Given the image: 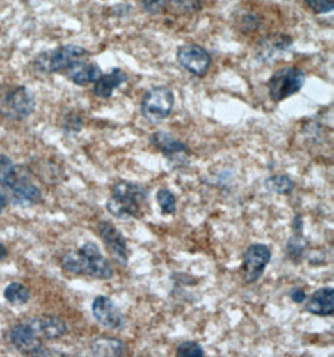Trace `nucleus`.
I'll list each match as a JSON object with an SVG mask.
<instances>
[{
	"instance_id": "obj_26",
	"label": "nucleus",
	"mask_w": 334,
	"mask_h": 357,
	"mask_svg": "<svg viewBox=\"0 0 334 357\" xmlns=\"http://www.w3.org/2000/svg\"><path fill=\"white\" fill-rule=\"evenodd\" d=\"M304 1L316 14H326L333 10L334 0H304Z\"/></svg>"
},
{
	"instance_id": "obj_27",
	"label": "nucleus",
	"mask_w": 334,
	"mask_h": 357,
	"mask_svg": "<svg viewBox=\"0 0 334 357\" xmlns=\"http://www.w3.org/2000/svg\"><path fill=\"white\" fill-rule=\"evenodd\" d=\"M288 295L291 297L292 301L297 302V303H302L307 298V295L302 289H292Z\"/></svg>"
},
{
	"instance_id": "obj_10",
	"label": "nucleus",
	"mask_w": 334,
	"mask_h": 357,
	"mask_svg": "<svg viewBox=\"0 0 334 357\" xmlns=\"http://www.w3.org/2000/svg\"><path fill=\"white\" fill-rule=\"evenodd\" d=\"M29 321H25L13 327L10 331V342L14 347L25 355H40L43 344Z\"/></svg>"
},
{
	"instance_id": "obj_24",
	"label": "nucleus",
	"mask_w": 334,
	"mask_h": 357,
	"mask_svg": "<svg viewBox=\"0 0 334 357\" xmlns=\"http://www.w3.org/2000/svg\"><path fill=\"white\" fill-rule=\"evenodd\" d=\"M157 202L161 207L163 215H174L177 211V201L173 193L167 188H161L157 192Z\"/></svg>"
},
{
	"instance_id": "obj_25",
	"label": "nucleus",
	"mask_w": 334,
	"mask_h": 357,
	"mask_svg": "<svg viewBox=\"0 0 334 357\" xmlns=\"http://www.w3.org/2000/svg\"><path fill=\"white\" fill-rule=\"evenodd\" d=\"M175 355L178 357H203L205 356V350L202 346L199 345L198 342L186 341L178 346Z\"/></svg>"
},
{
	"instance_id": "obj_20",
	"label": "nucleus",
	"mask_w": 334,
	"mask_h": 357,
	"mask_svg": "<svg viewBox=\"0 0 334 357\" xmlns=\"http://www.w3.org/2000/svg\"><path fill=\"white\" fill-rule=\"evenodd\" d=\"M307 248H308V241L304 238L302 234H293L287 242L285 253L293 262H299L303 259Z\"/></svg>"
},
{
	"instance_id": "obj_7",
	"label": "nucleus",
	"mask_w": 334,
	"mask_h": 357,
	"mask_svg": "<svg viewBox=\"0 0 334 357\" xmlns=\"http://www.w3.org/2000/svg\"><path fill=\"white\" fill-rule=\"evenodd\" d=\"M177 59L182 68L196 77H205L212 64L211 54L198 44L182 45L177 53Z\"/></svg>"
},
{
	"instance_id": "obj_28",
	"label": "nucleus",
	"mask_w": 334,
	"mask_h": 357,
	"mask_svg": "<svg viewBox=\"0 0 334 357\" xmlns=\"http://www.w3.org/2000/svg\"><path fill=\"white\" fill-rule=\"evenodd\" d=\"M303 217L301 215H294L293 222H292V227H293L296 234H302V231H303Z\"/></svg>"
},
{
	"instance_id": "obj_22",
	"label": "nucleus",
	"mask_w": 334,
	"mask_h": 357,
	"mask_svg": "<svg viewBox=\"0 0 334 357\" xmlns=\"http://www.w3.org/2000/svg\"><path fill=\"white\" fill-rule=\"evenodd\" d=\"M4 297L8 302H10L12 305H24L31 297L29 289L25 287L24 284H18V282H13L6 287L4 291Z\"/></svg>"
},
{
	"instance_id": "obj_11",
	"label": "nucleus",
	"mask_w": 334,
	"mask_h": 357,
	"mask_svg": "<svg viewBox=\"0 0 334 357\" xmlns=\"http://www.w3.org/2000/svg\"><path fill=\"white\" fill-rule=\"evenodd\" d=\"M92 312L94 319L100 322L102 326L111 330H120L125 325V319L114 305L109 297L97 296L92 303Z\"/></svg>"
},
{
	"instance_id": "obj_15",
	"label": "nucleus",
	"mask_w": 334,
	"mask_h": 357,
	"mask_svg": "<svg viewBox=\"0 0 334 357\" xmlns=\"http://www.w3.org/2000/svg\"><path fill=\"white\" fill-rule=\"evenodd\" d=\"M150 142L164 157H167L169 160H173L178 155L191 153L189 152L191 149L188 148L186 143L174 138L172 135L166 133V132H158L153 135L150 137Z\"/></svg>"
},
{
	"instance_id": "obj_4",
	"label": "nucleus",
	"mask_w": 334,
	"mask_h": 357,
	"mask_svg": "<svg viewBox=\"0 0 334 357\" xmlns=\"http://www.w3.org/2000/svg\"><path fill=\"white\" fill-rule=\"evenodd\" d=\"M35 111V99L24 86H0V114L23 121Z\"/></svg>"
},
{
	"instance_id": "obj_29",
	"label": "nucleus",
	"mask_w": 334,
	"mask_h": 357,
	"mask_svg": "<svg viewBox=\"0 0 334 357\" xmlns=\"http://www.w3.org/2000/svg\"><path fill=\"white\" fill-rule=\"evenodd\" d=\"M6 256H8V250H6V247L3 243H0V261L6 259Z\"/></svg>"
},
{
	"instance_id": "obj_13",
	"label": "nucleus",
	"mask_w": 334,
	"mask_h": 357,
	"mask_svg": "<svg viewBox=\"0 0 334 357\" xmlns=\"http://www.w3.org/2000/svg\"><path fill=\"white\" fill-rule=\"evenodd\" d=\"M304 310L321 317L332 316L334 312V289L332 287L317 289L305 302Z\"/></svg>"
},
{
	"instance_id": "obj_17",
	"label": "nucleus",
	"mask_w": 334,
	"mask_h": 357,
	"mask_svg": "<svg viewBox=\"0 0 334 357\" xmlns=\"http://www.w3.org/2000/svg\"><path fill=\"white\" fill-rule=\"evenodd\" d=\"M143 9L150 14H159L167 9L193 12L200 8V0H142Z\"/></svg>"
},
{
	"instance_id": "obj_14",
	"label": "nucleus",
	"mask_w": 334,
	"mask_h": 357,
	"mask_svg": "<svg viewBox=\"0 0 334 357\" xmlns=\"http://www.w3.org/2000/svg\"><path fill=\"white\" fill-rule=\"evenodd\" d=\"M65 74L74 84L84 86L90 83H95L103 73L97 63L87 62L86 59H83L72 64L65 70Z\"/></svg>"
},
{
	"instance_id": "obj_18",
	"label": "nucleus",
	"mask_w": 334,
	"mask_h": 357,
	"mask_svg": "<svg viewBox=\"0 0 334 357\" xmlns=\"http://www.w3.org/2000/svg\"><path fill=\"white\" fill-rule=\"evenodd\" d=\"M127 79L128 77L122 69H111V73L102 74L100 79L94 83V94L100 98H109L113 92L124 84Z\"/></svg>"
},
{
	"instance_id": "obj_5",
	"label": "nucleus",
	"mask_w": 334,
	"mask_h": 357,
	"mask_svg": "<svg viewBox=\"0 0 334 357\" xmlns=\"http://www.w3.org/2000/svg\"><path fill=\"white\" fill-rule=\"evenodd\" d=\"M305 84V75L296 67H285L273 73L268 82V92L273 102H282L297 94Z\"/></svg>"
},
{
	"instance_id": "obj_2",
	"label": "nucleus",
	"mask_w": 334,
	"mask_h": 357,
	"mask_svg": "<svg viewBox=\"0 0 334 357\" xmlns=\"http://www.w3.org/2000/svg\"><path fill=\"white\" fill-rule=\"evenodd\" d=\"M62 267L72 273L87 275L98 280H109L113 276L109 261L93 242H87L74 252L67 253L63 257Z\"/></svg>"
},
{
	"instance_id": "obj_23",
	"label": "nucleus",
	"mask_w": 334,
	"mask_h": 357,
	"mask_svg": "<svg viewBox=\"0 0 334 357\" xmlns=\"http://www.w3.org/2000/svg\"><path fill=\"white\" fill-rule=\"evenodd\" d=\"M18 179V173L13 160L4 154H0V185L10 187Z\"/></svg>"
},
{
	"instance_id": "obj_8",
	"label": "nucleus",
	"mask_w": 334,
	"mask_h": 357,
	"mask_svg": "<svg viewBox=\"0 0 334 357\" xmlns=\"http://www.w3.org/2000/svg\"><path fill=\"white\" fill-rule=\"evenodd\" d=\"M272 257L271 250L262 243H254L248 247L243 256L244 280L248 284L258 281Z\"/></svg>"
},
{
	"instance_id": "obj_19",
	"label": "nucleus",
	"mask_w": 334,
	"mask_h": 357,
	"mask_svg": "<svg viewBox=\"0 0 334 357\" xmlns=\"http://www.w3.org/2000/svg\"><path fill=\"white\" fill-rule=\"evenodd\" d=\"M92 350L95 356H122L125 352V345L122 340L100 337L94 340Z\"/></svg>"
},
{
	"instance_id": "obj_6",
	"label": "nucleus",
	"mask_w": 334,
	"mask_h": 357,
	"mask_svg": "<svg viewBox=\"0 0 334 357\" xmlns=\"http://www.w3.org/2000/svg\"><path fill=\"white\" fill-rule=\"evenodd\" d=\"M174 107V93L167 86H154L143 96L142 114L150 123H161L170 116Z\"/></svg>"
},
{
	"instance_id": "obj_12",
	"label": "nucleus",
	"mask_w": 334,
	"mask_h": 357,
	"mask_svg": "<svg viewBox=\"0 0 334 357\" xmlns=\"http://www.w3.org/2000/svg\"><path fill=\"white\" fill-rule=\"evenodd\" d=\"M8 190L12 204L20 208L33 207L42 199L40 190L26 179H17L10 187H8Z\"/></svg>"
},
{
	"instance_id": "obj_9",
	"label": "nucleus",
	"mask_w": 334,
	"mask_h": 357,
	"mask_svg": "<svg viewBox=\"0 0 334 357\" xmlns=\"http://www.w3.org/2000/svg\"><path fill=\"white\" fill-rule=\"evenodd\" d=\"M98 232L100 238L106 243V248L109 250L111 257L122 267L128 266V246L127 241L124 238L122 232L118 229L111 222L100 221L98 225Z\"/></svg>"
},
{
	"instance_id": "obj_3",
	"label": "nucleus",
	"mask_w": 334,
	"mask_h": 357,
	"mask_svg": "<svg viewBox=\"0 0 334 357\" xmlns=\"http://www.w3.org/2000/svg\"><path fill=\"white\" fill-rule=\"evenodd\" d=\"M89 52L83 47L68 44L58 47L56 50H47L39 53L34 61L33 66L40 73H58L63 72L74 64L78 61L87 59Z\"/></svg>"
},
{
	"instance_id": "obj_16",
	"label": "nucleus",
	"mask_w": 334,
	"mask_h": 357,
	"mask_svg": "<svg viewBox=\"0 0 334 357\" xmlns=\"http://www.w3.org/2000/svg\"><path fill=\"white\" fill-rule=\"evenodd\" d=\"M40 339H58L67 333V326L64 321L56 316H39L28 320Z\"/></svg>"
},
{
	"instance_id": "obj_1",
	"label": "nucleus",
	"mask_w": 334,
	"mask_h": 357,
	"mask_svg": "<svg viewBox=\"0 0 334 357\" xmlns=\"http://www.w3.org/2000/svg\"><path fill=\"white\" fill-rule=\"evenodd\" d=\"M147 201L148 191L143 185L129 181H119L113 187L106 210L120 220L139 218L144 213Z\"/></svg>"
},
{
	"instance_id": "obj_21",
	"label": "nucleus",
	"mask_w": 334,
	"mask_h": 357,
	"mask_svg": "<svg viewBox=\"0 0 334 357\" xmlns=\"http://www.w3.org/2000/svg\"><path fill=\"white\" fill-rule=\"evenodd\" d=\"M268 191L278 195H291L294 190V182L285 174H276L268 177L264 183Z\"/></svg>"
},
{
	"instance_id": "obj_30",
	"label": "nucleus",
	"mask_w": 334,
	"mask_h": 357,
	"mask_svg": "<svg viewBox=\"0 0 334 357\" xmlns=\"http://www.w3.org/2000/svg\"><path fill=\"white\" fill-rule=\"evenodd\" d=\"M6 206V197L4 193H1L0 192V213H1V211L4 210V207Z\"/></svg>"
}]
</instances>
